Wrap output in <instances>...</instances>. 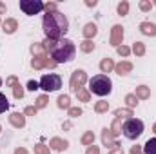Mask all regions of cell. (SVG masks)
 Returning <instances> with one entry per match:
<instances>
[{"mask_svg": "<svg viewBox=\"0 0 156 154\" xmlns=\"http://www.w3.org/2000/svg\"><path fill=\"white\" fill-rule=\"evenodd\" d=\"M4 13H5V4L0 2V15H4Z\"/></svg>", "mask_w": 156, "mask_h": 154, "instance_id": "7dc6e473", "label": "cell"}, {"mask_svg": "<svg viewBox=\"0 0 156 154\" xmlns=\"http://www.w3.org/2000/svg\"><path fill=\"white\" fill-rule=\"evenodd\" d=\"M115 69V62L111 60V58H104L102 62H100V71L102 73H111Z\"/></svg>", "mask_w": 156, "mask_h": 154, "instance_id": "2e32d148", "label": "cell"}, {"mask_svg": "<svg viewBox=\"0 0 156 154\" xmlns=\"http://www.w3.org/2000/svg\"><path fill=\"white\" fill-rule=\"evenodd\" d=\"M58 107H60V109H67V111H69V107H71V100H69V96H67V94H62V96L58 98Z\"/></svg>", "mask_w": 156, "mask_h": 154, "instance_id": "7402d4cb", "label": "cell"}, {"mask_svg": "<svg viewBox=\"0 0 156 154\" xmlns=\"http://www.w3.org/2000/svg\"><path fill=\"white\" fill-rule=\"evenodd\" d=\"M154 4H156V2H154Z\"/></svg>", "mask_w": 156, "mask_h": 154, "instance_id": "f5cc1de1", "label": "cell"}, {"mask_svg": "<svg viewBox=\"0 0 156 154\" xmlns=\"http://www.w3.org/2000/svg\"><path fill=\"white\" fill-rule=\"evenodd\" d=\"M102 142H104V145L109 147V149H113V147L116 145V140H115L111 129H104V132H102Z\"/></svg>", "mask_w": 156, "mask_h": 154, "instance_id": "9c48e42d", "label": "cell"}, {"mask_svg": "<svg viewBox=\"0 0 156 154\" xmlns=\"http://www.w3.org/2000/svg\"><path fill=\"white\" fill-rule=\"evenodd\" d=\"M44 33H45V38H51V40H60V37H64L67 33V27H69V22L67 18L55 11V13H45L44 15Z\"/></svg>", "mask_w": 156, "mask_h": 154, "instance_id": "6da1fadb", "label": "cell"}, {"mask_svg": "<svg viewBox=\"0 0 156 154\" xmlns=\"http://www.w3.org/2000/svg\"><path fill=\"white\" fill-rule=\"evenodd\" d=\"M37 111H38V109H37L35 105H27V107H26V111H24V114H27V116H35V114H37Z\"/></svg>", "mask_w": 156, "mask_h": 154, "instance_id": "74e56055", "label": "cell"}, {"mask_svg": "<svg viewBox=\"0 0 156 154\" xmlns=\"http://www.w3.org/2000/svg\"><path fill=\"white\" fill-rule=\"evenodd\" d=\"M153 131H154V132H156V123H154V125H153Z\"/></svg>", "mask_w": 156, "mask_h": 154, "instance_id": "681fc988", "label": "cell"}, {"mask_svg": "<svg viewBox=\"0 0 156 154\" xmlns=\"http://www.w3.org/2000/svg\"><path fill=\"white\" fill-rule=\"evenodd\" d=\"M134 96H136L138 100H147V98L151 96V91H149V87H145V85H140V87H136V93H134Z\"/></svg>", "mask_w": 156, "mask_h": 154, "instance_id": "9a60e30c", "label": "cell"}, {"mask_svg": "<svg viewBox=\"0 0 156 154\" xmlns=\"http://www.w3.org/2000/svg\"><path fill=\"white\" fill-rule=\"evenodd\" d=\"M82 114V109L80 107H69V116H73V118H76V116Z\"/></svg>", "mask_w": 156, "mask_h": 154, "instance_id": "f35d334b", "label": "cell"}, {"mask_svg": "<svg viewBox=\"0 0 156 154\" xmlns=\"http://www.w3.org/2000/svg\"><path fill=\"white\" fill-rule=\"evenodd\" d=\"M62 87V78L55 73H49V75H44L40 80V89L51 93V91H58Z\"/></svg>", "mask_w": 156, "mask_h": 154, "instance_id": "5b68a950", "label": "cell"}, {"mask_svg": "<svg viewBox=\"0 0 156 154\" xmlns=\"http://www.w3.org/2000/svg\"><path fill=\"white\" fill-rule=\"evenodd\" d=\"M76 96H78V100H82V102H89V100H91V93L85 91L83 87H82L80 91H76Z\"/></svg>", "mask_w": 156, "mask_h": 154, "instance_id": "484cf974", "label": "cell"}, {"mask_svg": "<svg viewBox=\"0 0 156 154\" xmlns=\"http://www.w3.org/2000/svg\"><path fill=\"white\" fill-rule=\"evenodd\" d=\"M80 49H82L83 53H91V51H94V44H93V40H83V42L80 44Z\"/></svg>", "mask_w": 156, "mask_h": 154, "instance_id": "cb8c5ba5", "label": "cell"}, {"mask_svg": "<svg viewBox=\"0 0 156 154\" xmlns=\"http://www.w3.org/2000/svg\"><path fill=\"white\" fill-rule=\"evenodd\" d=\"M0 87H2V80H0Z\"/></svg>", "mask_w": 156, "mask_h": 154, "instance_id": "f907efd6", "label": "cell"}, {"mask_svg": "<svg viewBox=\"0 0 156 154\" xmlns=\"http://www.w3.org/2000/svg\"><path fill=\"white\" fill-rule=\"evenodd\" d=\"M75 53H76V47L75 44L71 42L69 38H62V40H56L53 49L49 51L51 58L56 62V64H66V62H71L75 58Z\"/></svg>", "mask_w": 156, "mask_h": 154, "instance_id": "7a4b0ae2", "label": "cell"}, {"mask_svg": "<svg viewBox=\"0 0 156 154\" xmlns=\"http://www.w3.org/2000/svg\"><path fill=\"white\" fill-rule=\"evenodd\" d=\"M85 154H100V149H98L96 145H89L87 151H85Z\"/></svg>", "mask_w": 156, "mask_h": 154, "instance_id": "60d3db41", "label": "cell"}, {"mask_svg": "<svg viewBox=\"0 0 156 154\" xmlns=\"http://www.w3.org/2000/svg\"><path fill=\"white\" fill-rule=\"evenodd\" d=\"M31 53L35 56H47V51L44 49V44H33L31 45Z\"/></svg>", "mask_w": 156, "mask_h": 154, "instance_id": "44dd1931", "label": "cell"}, {"mask_svg": "<svg viewBox=\"0 0 156 154\" xmlns=\"http://www.w3.org/2000/svg\"><path fill=\"white\" fill-rule=\"evenodd\" d=\"M35 154H49V147H45V145H35Z\"/></svg>", "mask_w": 156, "mask_h": 154, "instance_id": "d6a6232c", "label": "cell"}, {"mask_svg": "<svg viewBox=\"0 0 156 154\" xmlns=\"http://www.w3.org/2000/svg\"><path fill=\"white\" fill-rule=\"evenodd\" d=\"M20 9L26 15L33 16V15H38L44 11V2H40V0H20Z\"/></svg>", "mask_w": 156, "mask_h": 154, "instance_id": "8992f818", "label": "cell"}, {"mask_svg": "<svg viewBox=\"0 0 156 154\" xmlns=\"http://www.w3.org/2000/svg\"><path fill=\"white\" fill-rule=\"evenodd\" d=\"M87 82V75H85V71H82V69H76L73 75H71V80H69V85H71V89L76 93L80 91L82 87H83V83Z\"/></svg>", "mask_w": 156, "mask_h": 154, "instance_id": "52a82bcc", "label": "cell"}, {"mask_svg": "<svg viewBox=\"0 0 156 154\" xmlns=\"http://www.w3.org/2000/svg\"><path fill=\"white\" fill-rule=\"evenodd\" d=\"M13 94H15V98H16V100L24 98V89H22V85H20V83H16V85L13 87Z\"/></svg>", "mask_w": 156, "mask_h": 154, "instance_id": "4dcf8cb0", "label": "cell"}, {"mask_svg": "<svg viewBox=\"0 0 156 154\" xmlns=\"http://www.w3.org/2000/svg\"><path fill=\"white\" fill-rule=\"evenodd\" d=\"M85 4H87V5H96V0H87Z\"/></svg>", "mask_w": 156, "mask_h": 154, "instance_id": "c3c4849f", "label": "cell"}, {"mask_svg": "<svg viewBox=\"0 0 156 154\" xmlns=\"http://www.w3.org/2000/svg\"><path fill=\"white\" fill-rule=\"evenodd\" d=\"M2 27H4V31H5L7 35H11V33H15V31L18 29V22H16L15 18H5L4 24H2Z\"/></svg>", "mask_w": 156, "mask_h": 154, "instance_id": "7c38bea8", "label": "cell"}, {"mask_svg": "<svg viewBox=\"0 0 156 154\" xmlns=\"http://www.w3.org/2000/svg\"><path fill=\"white\" fill-rule=\"evenodd\" d=\"M125 103H127L129 109H133V107L138 103V98H136L134 94H127V96H125Z\"/></svg>", "mask_w": 156, "mask_h": 154, "instance_id": "f1b7e54d", "label": "cell"}, {"mask_svg": "<svg viewBox=\"0 0 156 154\" xmlns=\"http://www.w3.org/2000/svg\"><path fill=\"white\" fill-rule=\"evenodd\" d=\"M122 116H115V121H113V125H111V132H113V136H118L120 132H122Z\"/></svg>", "mask_w": 156, "mask_h": 154, "instance_id": "ac0fdd59", "label": "cell"}, {"mask_svg": "<svg viewBox=\"0 0 156 154\" xmlns=\"http://www.w3.org/2000/svg\"><path fill=\"white\" fill-rule=\"evenodd\" d=\"M55 65H56V62H55L53 58H47V60H45V67H51V69H53Z\"/></svg>", "mask_w": 156, "mask_h": 154, "instance_id": "f6af8a7d", "label": "cell"}, {"mask_svg": "<svg viewBox=\"0 0 156 154\" xmlns=\"http://www.w3.org/2000/svg\"><path fill=\"white\" fill-rule=\"evenodd\" d=\"M45 105H47V96H40L38 100H37V103H35L37 109H42V107H45Z\"/></svg>", "mask_w": 156, "mask_h": 154, "instance_id": "e575fe53", "label": "cell"}, {"mask_svg": "<svg viewBox=\"0 0 156 154\" xmlns=\"http://www.w3.org/2000/svg\"><path fill=\"white\" fill-rule=\"evenodd\" d=\"M127 13H129V2H125V0H123V2H120V4H118V15H120V16H123V15H127Z\"/></svg>", "mask_w": 156, "mask_h": 154, "instance_id": "4316f807", "label": "cell"}, {"mask_svg": "<svg viewBox=\"0 0 156 154\" xmlns=\"http://www.w3.org/2000/svg\"><path fill=\"white\" fill-rule=\"evenodd\" d=\"M113 91V82L107 75H96L89 80V93L98 96H107Z\"/></svg>", "mask_w": 156, "mask_h": 154, "instance_id": "3957f363", "label": "cell"}, {"mask_svg": "<svg viewBox=\"0 0 156 154\" xmlns=\"http://www.w3.org/2000/svg\"><path fill=\"white\" fill-rule=\"evenodd\" d=\"M115 71H116L120 76H123V75H127V73H131V71H133V64L123 60V62H120V64L115 65Z\"/></svg>", "mask_w": 156, "mask_h": 154, "instance_id": "8fae6325", "label": "cell"}, {"mask_svg": "<svg viewBox=\"0 0 156 154\" xmlns=\"http://www.w3.org/2000/svg\"><path fill=\"white\" fill-rule=\"evenodd\" d=\"M18 83V78L16 76H9L7 80H5V85H9V87H15Z\"/></svg>", "mask_w": 156, "mask_h": 154, "instance_id": "ab89813d", "label": "cell"}, {"mask_svg": "<svg viewBox=\"0 0 156 154\" xmlns=\"http://www.w3.org/2000/svg\"><path fill=\"white\" fill-rule=\"evenodd\" d=\"M82 143L83 145H94V134H93V131H87L83 136H82Z\"/></svg>", "mask_w": 156, "mask_h": 154, "instance_id": "603a6c76", "label": "cell"}, {"mask_svg": "<svg viewBox=\"0 0 156 154\" xmlns=\"http://www.w3.org/2000/svg\"><path fill=\"white\" fill-rule=\"evenodd\" d=\"M116 51L120 56H129V53H131V49L127 45H120V47H116Z\"/></svg>", "mask_w": 156, "mask_h": 154, "instance_id": "836d02e7", "label": "cell"}, {"mask_svg": "<svg viewBox=\"0 0 156 154\" xmlns=\"http://www.w3.org/2000/svg\"><path fill=\"white\" fill-rule=\"evenodd\" d=\"M133 53H134L136 56H144V54H145V45H144L142 42H136V44L133 45Z\"/></svg>", "mask_w": 156, "mask_h": 154, "instance_id": "d4e9b609", "label": "cell"}, {"mask_svg": "<svg viewBox=\"0 0 156 154\" xmlns=\"http://www.w3.org/2000/svg\"><path fill=\"white\" fill-rule=\"evenodd\" d=\"M142 152H144V154H156V138L145 142V145H144Z\"/></svg>", "mask_w": 156, "mask_h": 154, "instance_id": "e0dca14e", "label": "cell"}, {"mask_svg": "<svg viewBox=\"0 0 156 154\" xmlns=\"http://www.w3.org/2000/svg\"><path fill=\"white\" fill-rule=\"evenodd\" d=\"M44 9H45L47 13H55V11H56V4H55V2H47V4H44Z\"/></svg>", "mask_w": 156, "mask_h": 154, "instance_id": "8d00e7d4", "label": "cell"}, {"mask_svg": "<svg viewBox=\"0 0 156 154\" xmlns=\"http://www.w3.org/2000/svg\"><path fill=\"white\" fill-rule=\"evenodd\" d=\"M9 123L13 127H16V129H22L26 125V116L20 114V113H13V114L9 116Z\"/></svg>", "mask_w": 156, "mask_h": 154, "instance_id": "30bf717a", "label": "cell"}, {"mask_svg": "<svg viewBox=\"0 0 156 154\" xmlns=\"http://www.w3.org/2000/svg\"><path fill=\"white\" fill-rule=\"evenodd\" d=\"M7 109H9V102H7L5 94H2V93H0V113H5Z\"/></svg>", "mask_w": 156, "mask_h": 154, "instance_id": "f546056e", "label": "cell"}, {"mask_svg": "<svg viewBox=\"0 0 156 154\" xmlns=\"http://www.w3.org/2000/svg\"><path fill=\"white\" fill-rule=\"evenodd\" d=\"M94 111L100 114V113H107L109 111V103L107 102H98L96 105H94Z\"/></svg>", "mask_w": 156, "mask_h": 154, "instance_id": "83f0119b", "label": "cell"}, {"mask_svg": "<svg viewBox=\"0 0 156 154\" xmlns=\"http://www.w3.org/2000/svg\"><path fill=\"white\" fill-rule=\"evenodd\" d=\"M0 131H2V127H0Z\"/></svg>", "mask_w": 156, "mask_h": 154, "instance_id": "816d5d0a", "label": "cell"}, {"mask_svg": "<svg viewBox=\"0 0 156 154\" xmlns=\"http://www.w3.org/2000/svg\"><path fill=\"white\" fill-rule=\"evenodd\" d=\"M122 40H123V27L122 26H115L113 31H111V44L115 47H120Z\"/></svg>", "mask_w": 156, "mask_h": 154, "instance_id": "ba28073f", "label": "cell"}, {"mask_svg": "<svg viewBox=\"0 0 156 154\" xmlns=\"http://www.w3.org/2000/svg\"><path fill=\"white\" fill-rule=\"evenodd\" d=\"M131 154H142V147L140 145H133L131 147Z\"/></svg>", "mask_w": 156, "mask_h": 154, "instance_id": "ee69618b", "label": "cell"}, {"mask_svg": "<svg viewBox=\"0 0 156 154\" xmlns=\"http://www.w3.org/2000/svg\"><path fill=\"white\" fill-rule=\"evenodd\" d=\"M122 132L125 138L129 140H136L142 136L144 132V121L142 120H136V118H129L123 125H122Z\"/></svg>", "mask_w": 156, "mask_h": 154, "instance_id": "277c9868", "label": "cell"}, {"mask_svg": "<svg viewBox=\"0 0 156 154\" xmlns=\"http://www.w3.org/2000/svg\"><path fill=\"white\" fill-rule=\"evenodd\" d=\"M15 154H27V151H26L24 147H18V149L15 151Z\"/></svg>", "mask_w": 156, "mask_h": 154, "instance_id": "bcb514c9", "label": "cell"}, {"mask_svg": "<svg viewBox=\"0 0 156 154\" xmlns=\"http://www.w3.org/2000/svg\"><path fill=\"white\" fill-rule=\"evenodd\" d=\"M109 154H123V149H122V145H120V143L116 142V145L111 149V152H109Z\"/></svg>", "mask_w": 156, "mask_h": 154, "instance_id": "b9f144b4", "label": "cell"}, {"mask_svg": "<svg viewBox=\"0 0 156 154\" xmlns=\"http://www.w3.org/2000/svg\"><path fill=\"white\" fill-rule=\"evenodd\" d=\"M49 145H51V149H55V151H66V149L69 147V143H67L66 140H62V138H51Z\"/></svg>", "mask_w": 156, "mask_h": 154, "instance_id": "4fadbf2b", "label": "cell"}, {"mask_svg": "<svg viewBox=\"0 0 156 154\" xmlns=\"http://www.w3.org/2000/svg\"><path fill=\"white\" fill-rule=\"evenodd\" d=\"M45 60H47V56H35V58H33V62H31L33 69H37V71L44 69V67H45Z\"/></svg>", "mask_w": 156, "mask_h": 154, "instance_id": "d6986e66", "label": "cell"}, {"mask_svg": "<svg viewBox=\"0 0 156 154\" xmlns=\"http://www.w3.org/2000/svg\"><path fill=\"white\" fill-rule=\"evenodd\" d=\"M138 7H140L144 13H147V11H151V7H153V2H149V0H142V2L138 4Z\"/></svg>", "mask_w": 156, "mask_h": 154, "instance_id": "1f68e13d", "label": "cell"}, {"mask_svg": "<svg viewBox=\"0 0 156 154\" xmlns=\"http://www.w3.org/2000/svg\"><path fill=\"white\" fill-rule=\"evenodd\" d=\"M27 89H29V91H37V89H40V83L35 82V80H31V82L27 83Z\"/></svg>", "mask_w": 156, "mask_h": 154, "instance_id": "7bdbcfd3", "label": "cell"}, {"mask_svg": "<svg viewBox=\"0 0 156 154\" xmlns=\"http://www.w3.org/2000/svg\"><path fill=\"white\" fill-rule=\"evenodd\" d=\"M140 31L147 37H156V26L151 22H142L140 24Z\"/></svg>", "mask_w": 156, "mask_h": 154, "instance_id": "5bb4252c", "label": "cell"}, {"mask_svg": "<svg viewBox=\"0 0 156 154\" xmlns=\"http://www.w3.org/2000/svg\"><path fill=\"white\" fill-rule=\"evenodd\" d=\"M96 31H98V29H96L94 24H87V26L83 27V37H85V40H91L96 35Z\"/></svg>", "mask_w": 156, "mask_h": 154, "instance_id": "ffe728a7", "label": "cell"}, {"mask_svg": "<svg viewBox=\"0 0 156 154\" xmlns=\"http://www.w3.org/2000/svg\"><path fill=\"white\" fill-rule=\"evenodd\" d=\"M115 116H122V118H125V116H133V111L131 109H118Z\"/></svg>", "mask_w": 156, "mask_h": 154, "instance_id": "d590c367", "label": "cell"}]
</instances>
